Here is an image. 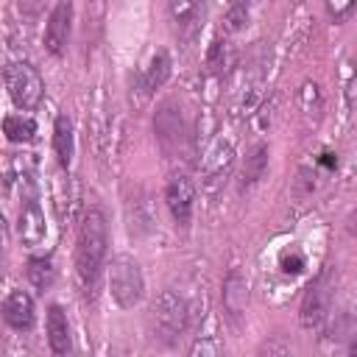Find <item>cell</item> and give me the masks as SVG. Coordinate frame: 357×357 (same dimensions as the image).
I'll use <instances>...</instances> for the list:
<instances>
[{
	"instance_id": "4fadbf2b",
	"label": "cell",
	"mask_w": 357,
	"mask_h": 357,
	"mask_svg": "<svg viewBox=\"0 0 357 357\" xmlns=\"http://www.w3.org/2000/svg\"><path fill=\"white\" fill-rule=\"evenodd\" d=\"M167 75H170V56L165 53V50H156L153 56H151V61L139 70V75H137V89H139V95L142 98H151L165 81H167Z\"/></svg>"
},
{
	"instance_id": "9a60e30c",
	"label": "cell",
	"mask_w": 357,
	"mask_h": 357,
	"mask_svg": "<svg viewBox=\"0 0 357 357\" xmlns=\"http://www.w3.org/2000/svg\"><path fill=\"white\" fill-rule=\"evenodd\" d=\"M47 343L53 349V354H67L73 349V337H70V321L67 312L53 304L47 310Z\"/></svg>"
},
{
	"instance_id": "30bf717a",
	"label": "cell",
	"mask_w": 357,
	"mask_h": 357,
	"mask_svg": "<svg viewBox=\"0 0 357 357\" xmlns=\"http://www.w3.org/2000/svg\"><path fill=\"white\" fill-rule=\"evenodd\" d=\"M70 25H73V0H56L47 25H45V47L47 53L59 56L67 47L70 39Z\"/></svg>"
},
{
	"instance_id": "5bb4252c",
	"label": "cell",
	"mask_w": 357,
	"mask_h": 357,
	"mask_svg": "<svg viewBox=\"0 0 357 357\" xmlns=\"http://www.w3.org/2000/svg\"><path fill=\"white\" fill-rule=\"evenodd\" d=\"M223 307L231 318H240L248 307V279L237 268H231L229 276L223 279Z\"/></svg>"
},
{
	"instance_id": "ac0fdd59",
	"label": "cell",
	"mask_w": 357,
	"mask_h": 357,
	"mask_svg": "<svg viewBox=\"0 0 357 357\" xmlns=\"http://www.w3.org/2000/svg\"><path fill=\"white\" fill-rule=\"evenodd\" d=\"M268 167V145H257L248 156H245V170H243V184L251 187L265 176Z\"/></svg>"
},
{
	"instance_id": "277c9868",
	"label": "cell",
	"mask_w": 357,
	"mask_h": 357,
	"mask_svg": "<svg viewBox=\"0 0 357 357\" xmlns=\"http://www.w3.org/2000/svg\"><path fill=\"white\" fill-rule=\"evenodd\" d=\"M3 81H6V89H8V98L14 100V106H20V109L39 106V100L45 95V81L33 64H28V61L8 64L3 70Z\"/></svg>"
},
{
	"instance_id": "8fae6325",
	"label": "cell",
	"mask_w": 357,
	"mask_h": 357,
	"mask_svg": "<svg viewBox=\"0 0 357 357\" xmlns=\"http://www.w3.org/2000/svg\"><path fill=\"white\" fill-rule=\"evenodd\" d=\"M153 128H156V137L162 142V148H178L181 139H184V120H181V112L176 109V103L165 100L153 117Z\"/></svg>"
},
{
	"instance_id": "ffe728a7",
	"label": "cell",
	"mask_w": 357,
	"mask_h": 357,
	"mask_svg": "<svg viewBox=\"0 0 357 357\" xmlns=\"http://www.w3.org/2000/svg\"><path fill=\"white\" fill-rule=\"evenodd\" d=\"M206 64H209V70H212V73H223V70L231 64V53H229V45L218 39V42L212 45V50H209V61H206Z\"/></svg>"
},
{
	"instance_id": "7a4b0ae2",
	"label": "cell",
	"mask_w": 357,
	"mask_h": 357,
	"mask_svg": "<svg viewBox=\"0 0 357 357\" xmlns=\"http://www.w3.org/2000/svg\"><path fill=\"white\" fill-rule=\"evenodd\" d=\"M190 326V304L181 293L165 287L151 304V329L162 343H176Z\"/></svg>"
},
{
	"instance_id": "7c38bea8",
	"label": "cell",
	"mask_w": 357,
	"mask_h": 357,
	"mask_svg": "<svg viewBox=\"0 0 357 357\" xmlns=\"http://www.w3.org/2000/svg\"><path fill=\"white\" fill-rule=\"evenodd\" d=\"M33 318H36V307H33L31 293H25V290H11V293L6 296V301H3V321H6L11 329L22 332V329H31V326H33Z\"/></svg>"
},
{
	"instance_id": "2e32d148",
	"label": "cell",
	"mask_w": 357,
	"mask_h": 357,
	"mask_svg": "<svg viewBox=\"0 0 357 357\" xmlns=\"http://www.w3.org/2000/svg\"><path fill=\"white\" fill-rule=\"evenodd\" d=\"M53 151H56V159L61 167H67L73 162L75 142H73V123L67 114H59L53 123Z\"/></svg>"
},
{
	"instance_id": "ba28073f",
	"label": "cell",
	"mask_w": 357,
	"mask_h": 357,
	"mask_svg": "<svg viewBox=\"0 0 357 357\" xmlns=\"http://www.w3.org/2000/svg\"><path fill=\"white\" fill-rule=\"evenodd\" d=\"M165 204L176 220V226H190L192 220V209H195V184L192 178H187L184 173H176L167 178L165 184Z\"/></svg>"
},
{
	"instance_id": "52a82bcc",
	"label": "cell",
	"mask_w": 357,
	"mask_h": 357,
	"mask_svg": "<svg viewBox=\"0 0 357 357\" xmlns=\"http://www.w3.org/2000/svg\"><path fill=\"white\" fill-rule=\"evenodd\" d=\"M165 11H167V22H170L173 33L184 42L195 39L204 28V20H206V3L204 0H167Z\"/></svg>"
},
{
	"instance_id": "44dd1931",
	"label": "cell",
	"mask_w": 357,
	"mask_h": 357,
	"mask_svg": "<svg viewBox=\"0 0 357 357\" xmlns=\"http://www.w3.org/2000/svg\"><path fill=\"white\" fill-rule=\"evenodd\" d=\"M324 3H326V11H329V17L335 22L343 20V17H349L351 8H354V0H324Z\"/></svg>"
},
{
	"instance_id": "5b68a950",
	"label": "cell",
	"mask_w": 357,
	"mask_h": 357,
	"mask_svg": "<svg viewBox=\"0 0 357 357\" xmlns=\"http://www.w3.org/2000/svg\"><path fill=\"white\" fill-rule=\"evenodd\" d=\"M198 170H201V190L209 192V195H215L229 181V176L234 170V148H231V142L215 139L206 148V153L201 156Z\"/></svg>"
},
{
	"instance_id": "e0dca14e",
	"label": "cell",
	"mask_w": 357,
	"mask_h": 357,
	"mask_svg": "<svg viewBox=\"0 0 357 357\" xmlns=\"http://www.w3.org/2000/svg\"><path fill=\"white\" fill-rule=\"evenodd\" d=\"M3 131L11 142H31L36 134V123L28 114H8L3 120Z\"/></svg>"
},
{
	"instance_id": "d6986e66",
	"label": "cell",
	"mask_w": 357,
	"mask_h": 357,
	"mask_svg": "<svg viewBox=\"0 0 357 357\" xmlns=\"http://www.w3.org/2000/svg\"><path fill=\"white\" fill-rule=\"evenodd\" d=\"M28 279H31V284H33L36 290H47V287L53 284V279H56L53 262H50L47 257H33V259L28 262Z\"/></svg>"
},
{
	"instance_id": "8992f818",
	"label": "cell",
	"mask_w": 357,
	"mask_h": 357,
	"mask_svg": "<svg viewBox=\"0 0 357 357\" xmlns=\"http://www.w3.org/2000/svg\"><path fill=\"white\" fill-rule=\"evenodd\" d=\"M332 279L329 273H321L304 293V301H301V326L304 329H321L332 312Z\"/></svg>"
},
{
	"instance_id": "3957f363",
	"label": "cell",
	"mask_w": 357,
	"mask_h": 357,
	"mask_svg": "<svg viewBox=\"0 0 357 357\" xmlns=\"http://www.w3.org/2000/svg\"><path fill=\"white\" fill-rule=\"evenodd\" d=\"M109 290H112V298L117 301V307H123V310L137 307L145 293V279H142L139 262L126 254H117L109 265Z\"/></svg>"
},
{
	"instance_id": "9c48e42d",
	"label": "cell",
	"mask_w": 357,
	"mask_h": 357,
	"mask_svg": "<svg viewBox=\"0 0 357 357\" xmlns=\"http://www.w3.org/2000/svg\"><path fill=\"white\" fill-rule=\"evenodd\" d=\"M47 234V223H45V212L36 201V195H25L20 215H17V237L22 245L36 248Z\"/></svg>"
},
{
	"instance_id": "6da1fadb",
	"label": "cell",
	"mask_w": 357,
	"mask_h": 357,
	"mask_svg": "<svg viewBox=\"0 0 357 357\" xmlns=\"http://www.w3.org/2000/svg\"><path fill=\"white\" fill-rule=\"evenodd\" d=\"M106 248H109V226L106 215L98 206H89L81 215L78 223V240H75V276L86 298L98 296L100 273L106 265Z\"/></svg>"
}]
</instances>
